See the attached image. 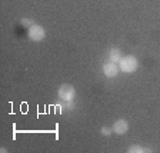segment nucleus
I'll list each match as a JSON object with an SVG mask.
<instances>
[{
    "mask_svg": "<svg viewBox=\"0 0 160 153\" xmlns=\"http://www.w3.org/2000/svg\"><path fill=\"white\" fill-rule=\"evenodd\" d=\"M59 97L63 102H67V103H72L76 97V89H74L72 84L64 83L59 87Z\"/></svg>",
    "mask_w": 160,
    "mask_h": 153,
    "instance_id": "nucleus-2",
    "label": "nucleus"
},
{
    "mask_svg": "<svg viewBox=\"0 0 160 153\" xmlns=\"http://www.w3.org/2000/svg\"><path fill=\"white\" fill-rule=\"evenodd\" d=\"M27 36H29V39L32 40V42H42V40H44V37H46V30H44L43 26L34 23L32 27H29Z\"/></svg>",
    "mask_w": 160,
    "mask_h": 153,
    "instance_id": "nucleus-3",
    "label": "nucleus"
},
{
    "mask_svg": "<svg viewBox=\"0 0 160 153\" xmlns=\"http://www.w3.org/2000/svg\"><path fill=\"white\" fill-rule=\"evenodd\" d=\"M119 69L123 73H134L139 69V60L136 56L129 54V56H123L119 62Z\"/></svg>",
    "mask_w": 160,
    "mask_h": 153,
    "instance_id": "nucleus-1",
    "label": "nucleus"
},
{
    "mask_svg": "<svg viewBox=\"0 0 160 153\" xmlns=\"http://www.w3.org/2000/svg\"><path fill=\"white\" fill-rule=\"evenodd\" d=\"M102 72H103V74L106 77H109V79H113V77H116L117 74H119L120 69H119V64H117V63L109 62V63L103 64V67H102Z\"/></svg>",
    "mask_w": 160,
    "mask_h": 153,
    "instance_id": "nucleus-4",
    "label": "nucleus"
},
{
    "mask_svg": "<svg viewBox=\"0 0 160 153\" xmlns=\"http://www.w3.org/2000/svg\"><path fill=\"white\" fill-rule=\"evenodd\" d=\"M20 23L23 24V26H26V27H32L34 24V22L32 19H22L20 20Z\"/></svg>",
    "mask_w": 160,
    "mask_h": 153,
    "instance_id": "nucleus-8",
    "label": "nucleus"
},
{
    "mask_svg": "<svg viewBox=\"0 0 160 153\" xmlns=\"http://www.w3.org/2000/svg\"><path fill=\"white\" fill-rule=\"evenodd\" d=\"M112 132H113V129H109V127H102V129H100V133L103 135V136H110V135H112Z\"/></svg>",
    "mask_w": 160,
    "mask_h": 153,
    "instance_id": "nucleus-9",
    "label": "nucleus"
},
{
    "mask_svg": "<svg viewBox=\"0 0 160 153\" xmlns=\"http://www.w3.org/2000/svg\"><path fill=\"white\" fill-rule=\"evenodd\" d=\"M123 57V54H122V50L117 49V47H113V49H110L109 52V60L110 62H113V63H117L119 64L120 59Z\"/></svg>",
    "mask_w": 160,
    "mask_h": 153,
    "instance_id": "nucleus-6",
    "label": "nucleus"
},
{
    "mask_svg": "<svg viewBox=\"0 0 160 153\" xmlns=\"http://www.w3.org/2000/svg\"><path fill=\"white\" fill-rule=\"evenodd\" d=\"M127 152H129V153H146V152H152V149H147V147L139 146V145H132V146H129Z\"/></svg>",
    "mask_w": 160,
    "mask_h": 153,
    "instance_id": "nucleus-7",
    "label": "nucleus"
},
{
    "mask_svg": "<svg viewBox=\"0 0 160 153\" xmlns=\"http://www.w3.org/2000/svg\"><path fill=\"white\" fill-rule=\"evenodd\" d=\"M112 129H113V133L119 135V136H123V135H126L127 132H129V123H127V120H124V119H119L114 122Z\"/></svg>",
    "mask_w": 160,
    "mask_h": 153,
    "instance_id": "nucleus-5",
    "label": "nucleus"
}]
</instances>
